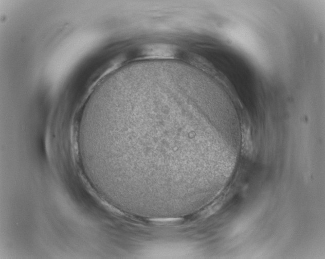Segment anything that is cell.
Returning a JSON list of instances; mask_svg holds the SVG:
<instances>
[{
  "mask_svg": "<svg viewBox=\"0 0 325 259\" xmlns=\"http://www.w3.org/2000/svg\"><path fill=\"white\" fill-rule=\"evenodd\" d=\"M205 92L171 67H125L101 81L78 134L104 185L133 201L177 194L199 179L205 147L224 133L209 116Z\"/></svg>",
  "mask_w": 325,
  "mask_h": 259,
  "instance_id": "1",
  "label": "cell"
}]
</instances>
